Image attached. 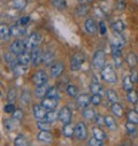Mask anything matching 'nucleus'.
Instances as JSON below:
<instances>
[{"label":"nucleus","mask_w":138,"mask_h":146,"mask_svg":"<svg viewBox=\"0 0 138 146\" xmlns=\"http://www.w3.org/2000/svg\"><path fill=\"white\" fill-rule=\"evenodd\" d=\"M101 78L111 84H115L117 82V76L115 74V70L111 64H105L101 69Z\"/></svg>","instance_id":"f257e3e1"},{"label":"nucleus","mask_w":138,"mask_h":146,"mask_svg":"<svg viewBox=\"0 0 138 146\" xmlns=\"http://www.w3.org/2000/svg\"><path fill=\"white\" fill-rule=\"evenodd\" d=\"M42 43V35L38 32H33L30 35V37L25 40V51H32Z\"/></svg>","instance_id":"f03ea898"},{"label":"nucleus","mask_w":138,"mask_h":146,"mask_svg":"<svg viewBox=\"0 0 138 146\" xmlns=\"http://www.w3.org/2000/svg\"><path fill=\"white\" fill-rule=\"evenodd\" d=\"M105 63H106V55H105V52L102 50H99L94 53L93 55V59H92V64H93V68L96 69H102L105 67Z\"/></svg>","instance_id":"7ed1b4c3"},{"label":"nucleus","mask_w":138,"mask_h":146,"mask_svg":"<svg viewBox=\"0 0 138 146\" xmlns=\"http://www.w3.org/2000/svg\"><path fill=\"white\" fill-rule=\"evenodd\" d=\"M47 80H48L47 74H46L44 70L36 71L33 74V76H32V82H33V84L36 85V86H39V85H43V84L47 83Z\"/></svg>","instance_id":"20e7f679"},{"label":"nucleus","mask_w":138,"mask_h":146,"mask_svg":"<svg viewBox=\"0 0 138 146\" xmlns=\"http://www.w3.org/2000/svg\"><path fill=\"white\" fill-rule=\"evenodd\" d=\"M59 120L64 124H69L72 122V111H70V108L64 106L60 109V112H59Z\"/></svg>","instance_id":"39448f33"},{"label":"nucleus","mask_w":138,"mask_h":146,"mask_svg":"<svg viewBox=\"0 0 138 146\" xmlns=\"http://www.w3.org/2000/svg\"><path fill=\"white\" fill-rule=\"evenodd\" d=\"M24 51H25V42H23V40H21V39L14 40V42L11 44V46H9V52H12V53L15 54V55L21 54V53L24 52Z\"/></svg>","instance_id":"423d86ee"},{"label":"nucleus","mask_w":138,"mask_h":146,"mask_svg":"<svg viewBox=\"0 0 138 146\" xmlns=\"http://www.w3.org/2000/svg\"><path fill=\"white\" fill-rule=\"evenodd\" d=\"M31 62H32V64L34 67H37L42 62H44V53L38 47L32 50V52H31Z\"/></svg>","instance_id":"0eeeda50"},{"label":"nucleus","mask_w":138,"mask_h":146,"mask_svg":"<svg viewBox=\"0 0 138 146\" xmlns=\"http://www.w3.org/2000/svg\"><path fill=\"white\" fill-rule=\"evenodd\" d=\"M83 62H84V55H83V53L78 52V53L74 54L73 58H72V61H70V68H72V70H78L82 67Z\"/></svg>","instance_id":"6e6552de"},{"label":"nucleus","mask_w":138,"mask_h":146,"mask_svg":"<svg viewBox=\"0 0 138 146\" xmlns=\"http://www.w3.org/2000/svg\"><path fill=\"white\" fill-rule=\"evenodd\" d=\"M75 137L80 140H83L88 137V130L83 122H78L75 127Z\"/></svg>","instance_id":"1a4fd4ad"},{"label":"nucleus","mask_w":138,"mask_h":146,"mask_svg":"<svg viewBox=\"0 0 138 146\" xmlns=\"http://www.w3.org/2000/svg\"><path fill=\"white\" fill-rule=\"evenodd\" d=\"M11 33H12L13 37L21 38L25 35V28H24V25H22L20 23H16V24L11 27Z\"/></svg>","instance_id":"9d476101"},{"label":"nucleus","mask_w":138,"mask_h":146,"mask_svg":"<svg viewBox=\"0 0 138 146\" xmlns=\"http://www.w3.org/2000/svg\"><path fill=\"white\" fill-rule=\"evenodd\" d=\"M63 71H64V64H63L62 62L54 63V64H52V67H51V77L56 78V77H59V76L62 75Z\"/></svg>","instance_id":"9b49d317"},{"label":"nucleus","mask_w":138,"mask_h":146,"mask_svg":"<svg viewBox=\"0 0 138 146\" xmlns=\"http://www.w3.org/2000/svg\"><path fill=\"white\" fill-rule=\"evenodd\" d=\"M32 112H33L34 117H36L37 120H43V119H45V115H46V113H47V112H46V108H45L43 105H34Z\"/></svg>","instance_id":"f8f14e48"},{"label":"nucleus","mask_w":138,"mask_h":146,"mask_svg":"<svg viewBox=\"0 0 138 146\" xmlns=\"http://www.w3.org/2000/svg\"><path fill=\"white\" fill-rule=\"evenodd\" d=\"M84 29H85V31H86L88 33L93 35V33L97 32L98 25H97V23L94 22L93 19H86L85 22H84Z\"/></svg>","instance_id":"ddd939ff"},{"label":"nucleus","mask_w":138,"mask_h":146,"mask_svg":"<svg viewBox=\"0 0 138 146\" xmlns=\"http://www.w3.org/2000/svg\"><path fill=\"white\" fill-rule=\"evenodd\" d=\"M77 105L82 108H86L90 104H91V97L89 94H85V93H82L77 97V100H76Z\"/></svg>","instance_id":"4468645a"},{"label":"nucleus","mask_w":138,"mask_h":146,"mask_svg":"<svg viewBox=\"0 0 138 146\" xmlns=\"http://www.w3.org/2000/svg\"><path fill=\"white\" fill-rule=\"evenodd\" d=\"M58 100L59 99H55V98H50V97H46L42 100V105L48 109V111H52V109H54L58 105Z\"/></svg>","instance_id":"2eb2a0df"},{"label":"nucleus","mask_w":138,"mask_h":146,"mask_svg":"<svg viewBox=\"0 0 138 146\" xmlns=\"http://www.w3.org/2000/svg\"><path fill=\"white\" fill-rule=\"evenodd\" d=\"M17 61L22 66H29L31 63V54L28 51H24L17 55Z\"/></svg>","instance_id":"dca6fc26"},{"label":"nucleus","mask_w":138,"mask_h":146,"mask_svg":"<svg viewBox=\"0 0 138 146\" xmlns=\"http://www.w3.org/2000/svg\"><path fill=\"white\" fill-rule=\"evenodd\" d=\"M48 89H50V88H48L47 83H45V84H43V85H39V86H37V88H36L34 94H36V97H37V98L42 99V98H44L45 96H47Z\"/></svg>","instance_id":"f3484780"},{"label":"nucleus","mask_w":138,"mask_h":146,"mask_svg":"<svg viewBox=\"0 0 138 146\" xmlns=\"http://www.w3.org/2000/svg\"><path fill=\"white\" fill-rule=\"evenodd\" d=\"M37 138L38 140L40 141H44V143H51L53 140V135L50 132V131H39L38 135H37Z\"/></svg>","instance_id":"a211bd4d"},{"label":"nucleus","mask_w":138,"mask_h":146,"mask_svg":"<svg viewBox=\"0 0 138 146\" xmlns=\"http://www.w3.org/2000/svg\"><path fill=\"white\" fill-rule=\"evenodd\" d=\"M11 36H12L11 28H8L6 24L3 23L0 25V37H1V40H8Z\"/></svg>","instance_id":"6ab92c4d"},{"label":"nucleus","mask_w":138,"mask_h":146,"mask_svg":"<svg viewBox=\"0 0 138 146\" xmlns=\"http://www.w3.org/2000/svg\"><path fill=\"white\" fill-rule=\"evenodd\" d=\"M125 61H127V63L130 68H135L138 63V58L133 52H130V53H128V55L125 58Z\"/></svg>","instance_id":"aec40b11"},{"label":"nucleus","mask_w":138,"mask_h":146,"mask_svg":"<svg viewBox=\"0 0 138 146\" xmlns=\"http://www.w3.org/2000/svg\"><path fill=\"white\" fill-rule=\"evenodd\" d=\"M111 112H112L115 116L121 117V116H123V107H122L119 102L112 104V106H111Z\"/></svg>","instance_id":"412c9836"},{"label":"nucleus","mask_w":138,"mask_h":146,"mask_svg":"<svg viewBox=\"0 0 138 146\" xmlns=\"http://www.w3.org/2000/svg\"><path fill=\"white\" fill-rule=\"evenodd\" d=\"M89 11H90V8H89V6L86 4H81V5H78L76 7L75 14L78 15V16H85L89 13Z\"/></svg>","instance_id":"4be33fe9"},{"label":"nucleus","mask_w":138,"mask_h":146,"mask_svg":"<svg viewBox=\"0 0 138 146\" xmlns=\"http://www.w3.org/2000/svg\"><path fill=\"white\" fill-rule=\"evenodd\" d=\"M62 132L66 137L68 138H72L73 136H75V128L69 123V124H64L63 125V129H62Z\"/></svg>","instance_id":"5701e85b"},{"label":"nucleus","mask_w":138,"mask_h":146,"mask_svg":"<svg viewBox=\"0 0 138 146\" xmlns=\"http://www.w3.org/2000/svg\"><path fill=\"white\" fill-rule=\"evenodd\" d=\"M44 120L47 121V122H50V123H53V122H55L56 120H59V113L55 112V111H53V109H52V111H48V112L46 113Z\"/></svg>","instance_id":"b1692460"},{"label":"nucleus","mask_w":138,"mask_h":146,"mask_svg":"<svg viewBox=\"0 0 138 146\" xmlns=\"http://www.w3.org/2000/svg\"><path fill=\"white\" fill-rule=\"evenodd\" d=\"M83 117L84 119H86V120H90V121H93L94 119H96V116H97V114H96V112L93 111L92 108H89V107H86V108H84V111H83Z\"/></svg>","instance_id":"393cba45"},{"label":"nucleus","mask_w":138,"mask_h":146,"mask_svg":"<svg viewBox=\"0 0 138 146\" xmlns=\"http://www.w3.org/2000/svg\"><path fill=\"white\" fill-rule=\"evenodd\" d=\"M92 133H93V137L97 138V139H99V140H105V139L107 138L106 133L104 132L100 128H98V127H94V128L92 129Z\"/></svg>","instance_id":"a878e982"},{"label":"nucleus","mask_w":138,"mask_h":146,"mask_svg":"<svg viewBox=\"0 0 138 146\" xmlns=\"http://www.w3.org/2000/svg\"><path fill=\"white\" fill-rule=\"evenodd\" d=\"M4 59L12 66V67H14L15 64H17L19 63V61H17V56L15 55V54H13L12 52H9V53H6V54H4Z\"/></svg>","instance_id":"bb28decb"},{"label":"nucleus","mask_w":138,"mask_h":146,"mask_svg":"<svg viewBox=\"0 0 138 146\" xmlns=\"http://www.w3.org/2000/svg\"><path fill=\"white\" fill-rule=\"evenodd\" d=\"M54 59H55V55H54L53 52L47 51V52L44 53V63H45V66H51V64H53Z\"/></svg>","instance_id":"cd10ccee"},{"label":"nucleus","mask_w":138,"mask_h":146,"mask_svg":"<svg viewBox=\"0 0 138 146\" xmlns=\"http://www.w3.org/2000/svg\"><path fill=\"white\" fill-rule=\"evenodd\" d=\"M90 91L93 93V94H102L104 90H102V86L98 83V82H92L90 84Z\"/></svg>","instance_id":"c85d7f7f"},{"label":"nucleus","mask_w":138,"mask_h":146,"mask_svg":"<svg viewBox=\"0 0 138 146\" xmlns=\"http://www.w3.org/2000/svg\"><path fill=\"white\" fill-rule=\"evenodd\" d=\"M106 96H107L108 101H111L112 104H115V102L119 101V96H117V93H116L115 90H112V89L107 90L106 91Z\"/></svg>","instance_id":"c756f323"},{"label":"nucleus","mask_w":138,"mask_h":146,"mask_svg":"<svg viewBox=\"0 0 138 146\" xmlns=\"http://www.w3.org/2000/svg\"><path fill=\"white\" fill-rule=\"evenodd\" d=\"M112 29H113L114 32H120L121 33L125 29V25H124V23L121 20H117V21L112 23Z\"/></svg>","instance_id":"7c9ffc66"},{"label":"nucleus","mask_w":138,"mask_h":146,"mask_svg":"<svg viewBox=\"0 0 138 146\" xmlns=\"http://www.w3.org/2000/svg\"><path fill=\"white\" fill-rule=\"evenodd\" d=\"M28 4V0H12V5L15 9L17 11H21V9H24L25 6Z\"/></svg>","instance_id":"2f4dec72"},{"label":"nucleus","mask_w":138,"mask_h":146,"mask_svg":"<svg viewBox=\"0 0 138 146\" xmlns=\"http://www.w3.org/2000/svg\"><path fill=\"white\" fill-rule=\"evenodd\" d=\"M127 119L129 122L138 124V113L136 111H133V109H130V111L127 113Z\"/></svg>","instance_id":"473e14b6"},{"label":"nucleus","mask_w":138,"mask_h":146,"mask_svg":"<svg viewBox=\"0 0 138 146\" xmlns=\"http://www.w3.org/2000/svg\"><path fill=\"white\" fill-rule=\"evenodd\" d=\"M132 88H133V82H132L131 77H130V76H125V77H123V89H124L125 91L129 92V91L133 90Z\"/></svg>","instance_id":"72a5a7b5"},{"label":"nucleus","mask_w":138,"mask_h":146,"mask_svg":"<svg viewBox=\"0 0 138 146\" xmlns=\"http://www.w3.org/2000/svg\"><path fill=\"white\" fill-rule=\"evenodd\" d=\"M14 144H15V146H29V141L23 135H19L15 138Z\"/></svg>","instance_id":"f704fd0d"},{"label":"nucleus","mask_w":138,"mask_h":146,"mask_svg":"<svg viewBox=\"0 0 138 146\" xmlns=\"http://www.w3.org/2000/svg\"><path fill=\"white\" fill-rule=\"evenodd\" d=\"M125 43H127V40H125V38L123 37V36L120 32H115V37H114V43L113 44L119 45V46L122 47V46L125 45Z\"/></svg>","instance_id":"c9c22d12"},{"label":"nucleus","mask_w":138,"mask_h":146,"mask_svg":"<svg viewBox=\"0 0 138 146\" xmlns=\"http://www.w3.org/2000/svg\"><path fill=\"white\" fill-rule=\"evenodd\" d=\"M105 124L111 130H116V128H117V124L112 116H105Z\"/></svg>","instance_id":"e433bc0d"},{"label":"nucleus","mask_w":138,"mask_h":146,"mask_svg":"<svg viewBox=\"0 0 138 146\" xmlns=\"http://www.w3.org/2000/svg\"><path fill=\"white\" fill-rule=\"evenodd\" d=\"M37 127L42 131H50L51 130V123L47 122V121H45V120H39L37 122Z\"/></svg>","instance_id":"4c0bfd02"},{"label":"nucleus","mask_w":138,"mask_h":146,"mask_svg":"<svg viewBox=\"0 0 138 146\" xmlns=\"http://www.w3.org/2000/svg\"><path fill=\"white\" fill-rule=\"evenodd\" d=\"M111 52H112L113 58L122 56V47H121V46H119V45L112 44V46H111Z\"/></svg>","instance_id":"58836bf2"},{"label":"nucleus","mask_w":138,"mask_h":146,"mask_svg":"<svg viewBox=\"0 0 138 146\" xmlns=\"http://www.w3.org/2000/svg\"><path fill=\"white\" fill-rule=\"evenodd\" d=\"M66 91H67V94L69 97H77L78 96V89L75 85H70V84L67 85Z\"/></svg>","instance_id":"ea45409f"},{"label":"nucleus","mask_w":138,"mask_h":146,"mask_svg":"<svg viewBox=\"0 0 138 146\" xmlns=\"http://www.w3.org/2000/svg\"><path fill=\"white\" fill-rule=\"evenodd\" d=\"M50 1L56 9H64L67 6L66 0H50Z\"/></svg>","instance_id":"a19ab883"},{"label":"nucleus","mask_w":138,"mask_h":146,"mask_svg":"<svg viewBox=\"0 0 138 146\" xmlns=\"http://www.w3.org/2000/svg\"><path fill=\"white\" fill-rule=\"evenodd\" d=\"M25 67L27 66H22V64H20V63H17V64H15L14 67H12L13 68V71H14V74L15 75H23L24 72H25Z\"/></svg>","instance_id":"79ce46f5"},{"label":"nucleus","mask_w":138,"mask_h":146,"mask_svg":"<svg viewBox=\"0 0 138 146\" xmlns=\"http://www.w3.org/2000/svg\"><path fill=\"white\" fill-rule=\"evenodd\" d=\"M125 129H127V132L130 135V136H135L137 133V129H136V124L132 123V122H127L125 124Z\"/></svg>","instance_id":"37998d69"},{"label":"nucleus","mask_w":138,"mask_h":146,"mask_svg":"<svg viewBox=\"0 0 138 146\" xmlns=\"http://www.w3.org/2000/svg\"><path fill=\"white\" fill-rule=\"evenodd\" d=\"M47 97H50V98H55V99H60V93H59V90H58L55 86H51V88L48 89Z\"/></svg>","instance_id":"c03bdc74"},{"label":"nucleus","mask_w":138,"mask_h":146,"mask_svg":"<svg viewBox=\"0 0 138 146\" xmlns=\"http://www.w3.org/2000/svg\"><path fill=\"white\" fill-rule=\"evenodd\" d=\"M23 116H24V113L22 109H15L14 113H12V119L14 121H21L23 119Z\"/></svg>","instance_id":"a18cd8bd"},{"label":"nucleus","mask_w":138,"mask_h":146,"mask_svg":"<svg viewBox=\"0 0 138 146\" xmlns=\"http://www.w3.org/2000/svg\"><path fill=\"white\" fill-rule=\"evenodd\" d=\"M128 100L131 102V104H137L138 101V93L135 91V90H131L128 92Z\"/></svg>","instance_id":"49530a36"},{"label":"nucleus","mask_w":138,"mask_h":146,"mask_svg":"<svg viewBox=\"0 0 138 146\" xmlns=\"http://www.w3.org/2000/svg\"><path fill=\"white\" fill-rule=\"evenodd\" d=\"M7 99H8V101L9 102H12L13 104V101H15V99H16V90L15 89H9V91H8V94H7Z\"/></svg>","instance_id":"de8ad7c7"},{"label":"nucleus","mask_w":138,"mask_h":146,"mask_svg":"<svg viewBox=\"0 0 138 146\" xmlns=\"http://www.w3.org/2000/svg\"><path fill=\"white\" fill-rule=\"evenodd\" d=\"M115 7L117 11H124L125 7H127V3H125V0H116V3H115Z\"/></svg>","instance_id":"09e8293b"},{"label":"nucleus","mask_w":138,"mask_h":146,"mask_svg":"<svg viewBox=\"0 0 138 146\" xmlns=\"http://www.w3.org/2000/svg\"><path fill=\"white\" fill-rule=\"evenodd\" d=\"M91 104L94 106H99L101 104V96L100 94H93L91 97Z\"/></svg>","instance_id":"8fccbe9b"},{"label":"nucleus","mask_w":138,"mask_h":146,"mask_svg":"<svg viewBox=\"0 0 138 146\" xmlns=\"http://www.w3.org/2000/svg\"><path fill=\"white\" fill-rule=\"evenodd\" d=\"M89 146H104L102 140H99L97 138H90L89 139Z\"/></svg>","instance_id":"3c124183"},{"label":"nucleus","mask_w":138,"mask_h":146,"mask_svg":"<svg viewBox=\"0 0 138 146\" xmlns=\"http://www.w3.org/2000/svg\"><path fill=\"white\" fill-rule=\"evenodd\" d=\"M4 125H5V129H7L8 131L13 130V129H14V122H13V119H12V120L6 119L5 122H4Z\"/></svg>","instance_id":"603ef678"},{"label":"nucleus","mask_w":138,"mask_h":146,"mask_svg":"<svg viewBox=\"0 0 138 146\" xmlns=\"http://www.w3.org/2000/svg\"><path fill=\"white\" fill-rule=\"evenodd\" d=\"M15 106H14V104H12V102H9V104H7L5 107H4V111L7 113V114H11V113H14V111H15Z\"/></svg>","instance_id":"864d4df0"},{"label":"nucleus","mask_w":138,"mask_h":146,"mask_svg":"<svg viewBox=\"0 0 138 146\" xmlns=\"http://www.w3.org/2000/svg\"><path fill=\"white\" fill-rule=\"evenodd\" d=\"M21 100H22V102H24L25 105H28V104H29V101H30V93H29L28 91H24V92L22 93Z\"/></svg>","instance_id":"5fc2aeb1"},{"label":"nucleus","mask_w":138,"mask_h":146,"mask_svg":"<svg viewBox=\"0 0 138 146\" xmlns=\"http://www.w3.org/2000/svg\"><path fill=\"white\" fill-rule=\"evenodd\" d=\"M94 121H96L97 124H105V117L101 116V115H98V114H97Z\"/></svg>","instance_id":"6e6d98bb"},{"label":"nucleus","mask_w":138,"mask_h":146,"mask_svg":"<svg viewBox=\"0 0 138 146\" xmlns=\"http://www.w3.org/2000/svg\"><path fill=\"white\" fill-rule=\"evenodd\" d=\"M99 30H100V33H101V35H106V32H107L106 25H105V23H104L102 21L99 23Z\"/></svg>","instance_id":"4d7b16f0"},{"label":"nucleus","mask_w":138,"mask_h":146,"mask_svg":"<svg viewBox=\"0 0 138 146\" xmlns=\"http://www.w3.org/2000/svg\"><path fill=\"white\" fill-rule=\"evenodd\" d=\"M29 21H30V17H29V16H22V17L20 19L19 23L22 24V25H25L27 23H29Z\"/></svg>","instance_id":"13d9d810"},{"label":"nucleus","mask_w":138,"mask_h":146,"mask_svg":"<svg viewBox=\"0 0 138 146\" xmlns=\"http://www.w3.org/2000/svg\"><path fill=\"white\" fill-rule=\"evenodd\" d=\"M113 59H114L115 66L120 68V67L122 66V62H123V59H122V56H117V58H113Z\"/></svg>","instance_id":"bf43d9fd"},{"label":"nucleus","mask_w":138,"mask_h":146,"mask_svg":"<svg viewBox=\"0 0 138 146\" xmlns=\"http://www.w3.org/2000/svg\"><path fill=\"white\" fill-rule=\"evenodd\" d=\"M131 80H132V82L133 83H136V82H138V75H137V72H135V71H132L131 72Z\"/></svg>","instance_id":"052dcab7"},{"label":"nucleus","mask_w":138,"mask_h":146,"mask_svg":"<svg viewBox=\"0 0 138 146\" xmlns=\"http://www.w3.org/2000/svg\"><path fill=\"white\" fill-rule=\"evenodd\" d=\"M88 1H89V3H91V1H92V0H88Z\"/></svg>","instance_id":"680f3d73"},{"label":"nucleus","mask_w":138,"mask_h":146,"mask_svg":"<svg viewBox=\"0 0 138 146\" xmlns=\"http://www.w3.org/2000/svg\"><path fill=\"white\" fill-rule=\"evenodd\" d=\"M101 1H105V0H101Z\"/></svg>","instance_id":"e2e57ef3"},{"label":"nucleus","mask_w":138,"mask_h":146,"mask_svg":"<svg viewBox=\"0 0 138 146\" xmlns=\"http://www.w3.org/2000/svg\"><path fill=\"white\" fill-rule=\"evenodd\" d=\"M78 1H80V0H78Z\"/></svg>","instance_id":"0e129e2a"}]
</instances>
